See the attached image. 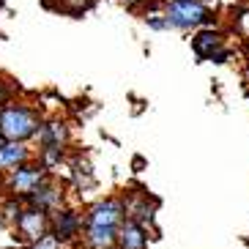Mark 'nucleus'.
Segmentation results:
<instances>
[{
  "mask_svg": "<svg viewBox=\"0 0 249 249\" xmlns=\"http://www.w3.org/2000/svg\"><path fill=\"white\" fill-rule=\"evenodd\" d=\"M6 102V88H3V85H0V104Z\"/></svg>",
  "mask_w": 249,
  "mask_h": 249,
  "instance_id": "obj_16",
  "label": "nucleus"
},
{
  "mask_svg": "<svg viewBox=\"0 0 249 249\" xmlns=\"http://www.w3.org/2000/svg\"><path fill=\"white\" fill-rule=\"evenodd\" d=\"M60 200V192L52 186V183H41L33 195H30V203H33V208H38V211H50V208H55Z\"/></svg>",
  "mask_w": 249,
  "mask_h": 249,
  "instance_id": "obj_12",
  "label": "nucleus"
},
{
  "mask_svg": "<svg viewBox=\"0 0 249 249\" xmlns=\"http://www.w3.org/2000/svg\"><path fill=\"white\" fill-rule=\"evenodd\" d=\"M164 19L170 22V28L192 30V28H200V25L211 22V11L200 0H170L167 11H164Z\"/></svg>",
  "mask_w": 249,
  "mask_h": 249,
  "instance_id": "obj_2",
  "label": "nucleus"
},
{
  "mask_svg": "<svg viewBox=\"0 0 249 249\" xmlns=\"http://www.w3.org/2000/svg\"><path fill=\"white\" fill-rule=\"evenodd\" d=\"M124 3H126V6H137L140 0H124Z\"/></svg>",
  "mask_w": 249,
  "mask_h": 249,
  "instance_id": "obj_17",
  "label": "nucleus"
},
{
  "mask_svg": "<svg viewBox=\"0 0 249 249\" xmlns=\"http://www.w3.org/2000/svg\"><path fill=\"white\" fill-rule=\"evenodd\" d=\"M28 159V148L22 142H6L0 148V170L6 167H22Z\"/></svg>",
  "mask_w": 249,
  "mask_h": 249,
  "instance_id": "obj_11",
  "label": "nucleus"
},
{
  "mask_svg": "<svg viewBox=\"0 0 249 249\" xmlns=\"http://www.w3.org/2000/svg\"><path fill=\"white\" fill-rule=\"evenodd\" d=\"M47 178V170L44 167H30V164H22V167L14 170V176H11V189L17 195H33V192L44 183Z\"/></svg>",
  "mask_w": 249,
  "mask_h": 249,
  "instance_id": "obj_4",
  "label": "nucleus"
},
{
  "mask_svg": "<svg viewBox=\"0 0 249 249\" xmlns=\"http://www.w3.org/2000/svg\"><path fill=\"white\" fill-rule=\"evenodd\" d=\"M0 134L8 142H19L38 134V118L28 107H0Z\"/></svg>",
  "mask_w": 249,
  "mask_h": 249,
  "instance_id": "obj_1",
  "label": "nucleus"
},
{
  "mask_svg": "<svg viewBox=\"0 0 249 249\" xmlns=\"http://www.w3.org/2000/svg\"><path fill=\"white\" fill-rule=\"evenodd\" d=\"M145 22H148V28H154V30H167L170 28V22L167 19H161V17H148Z\"/></svg>",
  "mask_w": 249,
  "mask_h": 249,
  "instance_id": "obj_14",
  "label": "nucleus"
},
{
  "mask_svg": "<svg viewBox=\"0 0 249 249\" xmlns=\"http://www.w3.org/2000/svg\"><path fill=\"white\" fill-rule=\"evenodd\" d=\"M118 249H148V230L134 219H126L118 230Z\"/></svg>",
  "mask_w": 249,
  "mask_h": 249,
  "instance_id": "obj_6",
  "label": "nucleus"
},
{
  "mask_svg": "<svg viewBox=\"0 0 249 249\" xmlns=\"http://www.w3.org/2000/svg\"><path fill=\"white\" fill-rule=\"evenodd\" d=\"M244 244H247V249H249V235H247V241H244Z\"/></svg>",
  "mask_w": 249,
  "mask_h": 249,
  "instance_id": "obj_19",
  "label": "nucleus"
},
{
  "mask_svg": "<svg viewBox=\"0 0 249 249\" xmlns=\"http://www.w3.org/2000/svg\"><path fill=\"white\" fill-rule=\"evenodd\" d=\"M80 225H82V219L74 211H58V216H55V233L52 235H55L58 241H69V238L77 235Z\"/></svg>",
  "mask_w": 249,
  "mask_h": 249,
  "instance_id": "obj_10",
  "label": "nucleus"
},
{
  "mask_svg": "<svg viewBox=\"0 0 249 249\" xmlns=\"http://www.w3.org/2000/svg\"><path fill=\"white\" fill-rule=\"evenodd\" d=\"M129 219V211H126V197H107L99 200L88 211V227H115L121 230V225Z\"/></svg>",
  "mask_w": 249,
  "mask_h": 249,
  "instance_id": "obj_3",
  "label": "nucleus"
},
{
  "mask_svg": "<svg viewBox=\"0 0 249 249\" xmlns=\"http://www.w3.org/2000/svg\"><path fill=\"white\" fill-rule=\"evenodd\" d=\"M3 145H6V137H3V134H0V148H3Z\"/></svg>",
  "mask_w": 249,
  "mask_h": 249,
  "instance_id": "obj_18",
  "label": "nucleus"
},
{
  "mask_svg": "<svg viewBox=\"0 0 249 249\" xmlns=\"http://www.w3.org/2000/svg\"><path fill=\"white\" fill-rule=\"evenodd\" d=\"M85 241L90 249H118V230L115 227H88Z\"/></svg>",
  "mask_w": 249,
  "mask_h": 249,
  "instance_id": "obj_9",
  "label": "nucleus"
},
{
  "mask_svg": "<svg viewBox=\"0 0 249 249\" xmlns=\"http://www.w3.org/2000/svg\"><path fill=\"white\" fill-rule=\"evenodd\" d=\"M33 249H60V241L52 233H47L44 238H38V241L33 244Z\"/></svg>",
  "mask_w": 249,
  "mask_h": 249,
  "instance_id": "obj_13",
  "label": "nucleus"
},
{
  "mask_svg": "<svg viewBox=\"0 0 249 249\" xmlns=\"http://www.w3.org/2000/svg\"><path fill=\"white\" fill-rule=\"evenodd\" d=\"M69 3V8H71V11H80V8H85L90 3V0H66Z\"/></svg>",
  "mask_w": 249,
  "mask_h": 249,
  "instance_id": "obj_15",
  "label": "nucleus"
},
{
  "mask_svg": "<svg viewBox=\"0 0 249 249\" xmlns=\"http://www.w3.org/2000/svg\"><path fill=\"white\" fill-rule=\"evenodd\" d=\"M192 50L197 52V58H216L222 52V36L213 30H200L197 36L192 38Z\"/></svg>",
  "mask_w": 249,
  "mask_h": 249,
  "instance_id": "obj_7",
  "label": "nucleus"
},
{
  "mask_svg": "<svg viewBox=\"0 0 249 249\" xmlns=\"http://www.w3.org/2000/svg\"><path fill=\"white\" fill-rule=\"evenodd\" d=\"M38 142L44 145V151H63V142H66V126L58 124V121L41 126V129H38Z\"/></svg>",
  "mask_w": 249,
  "mask_h": 249,
  "instance_id": "obj_8",
  "label": "nucleus"
},
{
  "mask_svg": "<svg viewBox=\"0 0 249 249\" xmlns=\"http://www.w3.org/2000/svg\"><path fill=\"white\" fill-rule=\"evenodd\" d=\"M17 227H19V233H22L28 241L36 244L38 238H44V235H47V216H44V211H38V208L22 211V216H19Z\"/></svg>",
  "mask_w": 249,
  "mask_h": 249,
  "instance_id": "obj_5",
  "label": "nucleus"
}]
</instances>
